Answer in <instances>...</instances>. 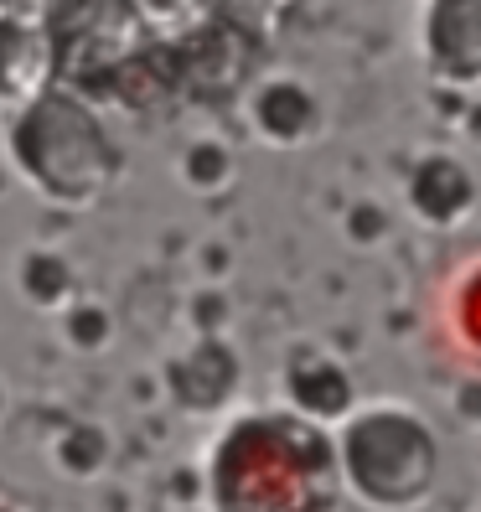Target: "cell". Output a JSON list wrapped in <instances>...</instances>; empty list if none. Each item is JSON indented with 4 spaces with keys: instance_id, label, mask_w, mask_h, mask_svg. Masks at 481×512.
<instances>
[{
    "instance_id": "1",
    "label": "cell",
    "mask_w": 481,
    "mask_h": 512,
    "mask_svg": "<svg viewBox=\"0 0 481 512\" xmlns=\"http://www.w3.org/2000/svg\"><path fill=\"white\" fill-rule=\"evenodd\" d=\"M342 492L332 440L300 409L233 425L213 461L218 512H337Z\"/></svg>"
},
{
    "instance_id": "2",
    "label": "cell",
    "mask_w": 481,
    "mask_h": 512,
    "mask_svg": "<svg viewBox=\"0 0 481 512\" xmlns=\"http://www.w3.org/2000/svg\"><path fill=\"white\" fill-rule=\"evenodd\" d=\"M342 487H352L373 507H414L430 492L435 476V440L404 404H383L373 414H357L347 445L337 450Z\"/></svg>"
},
{
    "instance_id": "3",
    "label": "cell",
    "mask_w": 481,
    "mask_h": 512,
    "mask_svg": "<svg viewBox=\"0 0 481 512\" xmlns=\"http://www.w3.org/2000/svg\"><path fill=\"white\" fill-rule=\"evenodd\" d=\"M440 331L456 347V357L481 368V254L456 264V275L440 290Z\"/></svg>"
},
{
    "instance_id": "4",
    "label": "cell",
    "mask_w": 481,
    "mask_h": 512,
    "mask_svg": "<svg viewBox=\"0 0 481 512\" xmlns=\"http://www.w3.org/2000/svg\"><path fill=\"white\" fill-rule=\"evenodd\" d=\"M37 68H42L37 37L26 32L21 21L0 16V99H21L26 88L37 83Z\"/></svg>"
},
{
    "instance_id": "5",
    "label": "cell",
    "mask_w": 481,
    "mask_h": 512,
    "mask_svg": "<svg viewBox=\"0 0 481 512\" xmlns=\"http://www.w3.org/2000/svg\"><path fill=\"white\" fill-rule=\"evenodd\" d=\"M0 512H6V507H0Z\"/></svg>"
}]
</instances>
